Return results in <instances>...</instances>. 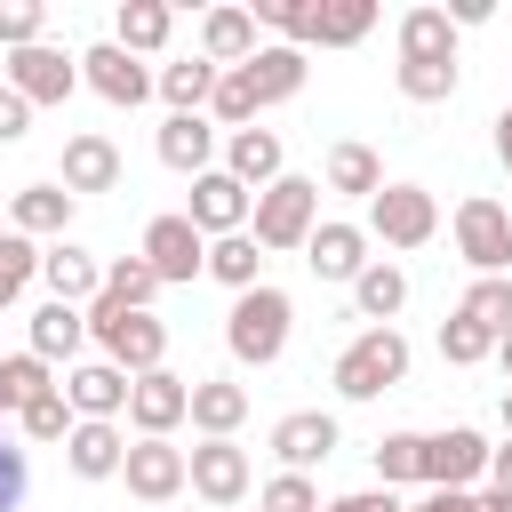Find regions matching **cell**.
Instances as JSON below:
<instances>
[{"mask_svg":"<svg viewBox=\"0 0 512 512\" xmlns=\"http://www.w3.org/2000/svg\"><path fill=\"white\" fill-rule=\"evenodd\" d=\"M288 320H296V304H288V288H248V296H232V312H224V352L240 360V368H272L280 352H288Z\"/></svg>","mask_w":512,"mask_h":512,"instance_id":"obj_1","label":"cell"},{"mask_svg":"<svg viewBox=\"0 0 512 512\" xmlns=\"http://www.w3.org/2000/svg\"><path fill=\"white\" fill-rule=\"evenodd\" d=\"M88 336H96V352H104L112 368H128V376L168 368V320H160V312H128V304L96 296V304H88Z\"/></svg>","mask_w":512,"mask_h":512,"instance_id":"obj_2","label":"cell"},{"mask_svg":"<svg viewBox=\"0 0 512 512\" xmlns=\"http://www.w3.org/2000/svg\"><path fill=\"white\" fill-rule=\"evenodd\" d=\"M408 336L400 328H360L344 352H336V368H328V384L344 392V400H384L392 384H408Z\"/></svg>","mask_w":512,"mask_h":512,"instance_id":"obj_3","label":"cell"},{"mask_svg":"<svg viewBox=\"0 0 512 512\" xmlns=\"http://www.w3.org/2000/svg\"><path fill=\"white\" fill-rule=\"evenodd\" d=\"M256 248H304L320 232V176H280L256 192V216H248Z\"/></svg>","mask_w":512,"mask_h":512,"instance_id":"obj_4","label":"cell"},{"mask_svg":"<svg viewBox=\"0 0 512 512\" xmlns=\"http://www.w3.org/2000/svg\"><path fill=\"white\" fill-rule=\"evenodd\" d=\"M448 232H456V256H464L480 280H504V272H512V216H504V200H488V192L456 200Z\"/></svg>","mask_w":512,"mask_h":512,"instance_id":"obj_5","label":"cell"},{"mask_svg":"<svg viewBox=\"0 0 512 512\" xmlns=\"http://www.w3.org/2000/svg\"><path fill=\"white\" fill-rule=\"evenodd\" d=\"M440 232V200L424 192V184H384L376 200H368V240H384V248H424Z\"/></svg>","mask_w":512,"mask_h":512,"instance_id":"obj_6","label":"cell"},{"mask_svg":"<svg viewBox=\"0 0 512 512\" xmlns=\"http://www.w3.org/2000/svg\"><path fill=\"white\" fill-rule=\"evenodd\" d=\"M152 272H160V288H176V280H200L208 272V232L176 208V216H152L144 224V248H136Z\"/></svg>","mask_w":512,"mask_h":512,"instance_id":"obj_7","label":"cell"},{"mask_svg":"<svg viewBox=\"0 0 512 512\" xmlns=\"http://www.w3.org/2000/svg\"><path fill=\"white\" fill-rule=\"evenodd\" d=\"M128 424H136V440H168L176 424H192V376H176V368L136 376V392H128Z\"/></svg>","mask_w":512,"mask_h":512,"instance_id":"obj_8","label":"cell"},{"mask_svg":"<svg viewBox=\"0 0 512 512\" xmlns=\"http://www.w3.org/2000/svg\"><path fill=\"white\" fill-rule=\"evenodd\" d=\"M184 456H192V496H208L216 512H240V504H248L256 472H248V448H240V440H200V448H184Z\"/></svg>","mask_w":512,"mask_h":512,"instance_id":"obj_9","label":"cell"},{"mask_svg":"<svg viewBox=\"0 0 512 512\" xmlns=\"http://www.w3.org/2000/svg\"><path fill=\"white\" fill-rule=\"evenodd\" d=\"M80 80H88L104 104H144V96L160 88V72H152L144 56H128L120 40H96V48H80Z\"/></svg>","mask_w":512,"mask_h":512,"instance_id":"obj_10","label":"cell"},{"mask_svg":"<svg viewBox=\"0 0 512 512\" xmlns=\"http://www.w3.org/2000/svg\"><path fill=\"white\" fill-rule=\"evenodd\" d=\"M184 216H192L208 240H232V232H248V216H256V192H248L240 176L208 168V176H192V200H184Z\"/></svg>","mask_w":512,"mask_h":512,"instance_id":"obj_11","label":"cell"},{"mask_svg":"<svg viewBox=\"0 0 512 512\" xmlns=\"http://www.w3.org/2000/svg\"><path fill=\"white\" fill-rule=\"evenodd\" d=\"M120 480H128V496H144V504H168V496H184V488H192V456H184L176 440H128V464H120Z\"/></svg>","mask_w":512,"mask_h":512,"instance_id":"obj_12","label":"cell"},{"mask_svg":"<svg viewBox=\"0 0 512 512\" xmlns=\"http://www.w3.org/2000/svg\"><path fill=\"white\" fill-rule=\"evenodd\" d=\"M0 80L24 96V104H64L72 88H80V56H64V48H16L8 64H0Z\"/></svg>","mask_w":512,"mask_h":512,"instance_id":"obj_13","label":"cell"},{"mask_svg":"<svg viewBox=\"0 0 512 512\" xmlns=\"http://www.w3.org/2000/svg\"><path fill=\"white\" fill-rule=\"evenodd\" d=\"M128 392H136V376L112 368V360H80V368L64 376V400H72V416H88V424H120V416H128Z\"/></svg>","mask_w":512,"mask_h":512,"instance_id":"obj_14","label":"cell"},{"mask_svg":"<svg viewBox=\"0 0 512 512\" xmlns=\"http://www.w3.org/2000/svg\"><path fill=\"white\" fill-rule=\"evenodd\" d=\"M336 416L328 408H288L280 424H272V456H280V472H312V464H328L336 456Z\"/></svg>","mask_w":512,"mask_h":512,"instance_id":"obj_15","label":"cell"},{"mask_svg":"<svg viewBox=\"0 0 512 512\" xmlns=\"http://www.w3.org/2000/svg\"><path fill=\"white\" fill-rule=\"evenodd\" d=\"M488 472V440L472 424H448V432H424V488H472Z\"/></svg>","mask_w":512,"mask_h":512,"instance_id":"obj_16","label":"cell"},{"mask_svg":"<svg viewBox=\"0 0 512 512\" xmlns=\"http://www.w3.org/2000/svg\"><path fill=\"white\" fill-rule=\"evenodd\" d=\"M56 184L80 200V192H120V144L104 136V128H80V136H64V168H56Z\"/></svg>","mask_w":512,"mask_h":512,"instance_id":"obj_17","label":"cell"},{"mask_svg":"<svg viewBox=\"0 0 512 512\" xmlns=\"http://www.w3.org/2000/svg\"><path fill=\"white\" fill-rule=\"evenodd\" d=\"M304 264H312L320 280H344V288H352V280H360V272L376 264V256H368V224H344V216H320V232L304 240Z\"/></svg>","mask_w":512,"mask_h":512,"instance_id":"obj_18","label":"cell"},{"mask_svg":"<svg viewBox=\"0 0 512 512\" xmlns=\"http://www.w3.org/2000/svg\"><path fill=\"white\" fill-rule=\"evenodd\" d=\"M152 152H160V168H176V176H208V168H216V128H208L200 112H168L160 136H152Z\"/></svg>","mask_w":512,"mask_h":512,"instance_id":"obj_19","label":"cell"},{"mask_svg":"<svg viewBox=\"0 0 512 512\" xmlns=\"http://www.w3.org/2000/svg\"><path fill=\"white\" fill-rule=\"evenodd\" d=\"M224 176H240L248 192L280 184L288 176V152H280V128H232L224 136Z\"/></svg>","mask_w":512,"mask_h":512,"instance_id":"obj_20","label":"cell"},{"mask_svg":"<svg viewBox=\"0 0 512 512\" xmlns=\"http://www.w3.org/2000/svg\"><path fill=\"white\" fill-rule=\"evenodd\" d=\"M40 280H48V296H56V304H80V312L104 296V264H96L80 240H56V248L40 256Z\"/></svg>","mask_w":512,"mask_h":512,"instance_id":"obj_21","label":"cell"},{"mask_svg":"<svg viewBox=\"0 0 512 512\" xmlns=\"http://www.w3.org/2000/svg\"><path fill=\"white\" fill-rule=\"evenodd\" d=\"M256 48H264V40H256V8H208V16H200V56H208L216 72H240Z\"/></svg>","mask_w":512,"mask_h":512,"instance_id":"obj_22","label":"cell"},{"mask_svg":"<svg viewBox=\"0 0 512 512\" xmlns=\"http://www.w3.org/2000/svg\"><path fill=\"white\" fill-rule=\"evenodd\" d=\"M64 224H72V192H64V184H24V192H8V232L56 248Z\"/></svg>","mask_w":512,"mask_h":512,"instance_id":"obj_23","label":"cell"},{"mask_svg":"<svg viewBox=\"0 0 512 512\" xmlns=\"http://www.w3.org/2000/svg\"><path fill=\"white\" fill-rule=\"evenodd\" d=\"M248 424V384L232 376H192V432L200 440H232Z\"/></svg>","mask_w":512,"mask_h":512,"instance_id":"obj_24","label":"cell"},{"mask_svg":"<svg viewBox=\"0 0 512 512\" xmlns=\"http://www.w3.org/2000/svg\"><path fill=\"white\" fill-rule=\"evenodd\" d=\"M320 192H344V200H376V192H384V160H376L360 136H344V144H328V160H320Z\"/></svg>","mask_w":512,"mask_h":512,"instance_id":"obj_25","label":"cell"},{"mask_svg":"<svg viewBox=\"0 0 512 512\" xmlns=\"http://www.w3.org/2000/svg\"><path fill=\"white\" fill-rule=\"evenodd\" d=\"M64 464L80 472V480H120V464H128V432L120 424H72V440H64Z\"/></svg>","mask_w":512,"mask_h":512,"instance_id":"obj_26","label":"cell"},{"mask_svg":"<svg viewBox=\"0 0 512 512\" xmlns=\"http://www.w3.org/2000/svg\"><path fill=\"white\" fill-rule=\"evenodd\" d=\"M240 72H248L256 104H288V96L304 88V72H312V64H304V48H288V40H264V48L240 64Z\"/></svg>","mask_w":512,"mask_h":512,"instance_id":"obj_27","label":"cell"},{"mask_svg":"<svg viewBox=\"0 0 512 512\" xmlns=\"http://www.w3.org/2000/svg\"><path fill=\"white\" fill-rule=\"evenodd\" d=\"M400 304H408V272H400L392 256H376V264L352 280V312H360L368 328H392V320H400Z\"/></svg>","mask_w":512,"mask_h":512,"instance_id":"obj_28","label":"cell"},{"mask_svg":"<svg viewBox=\"0 0 512 512\" xmlns=\"http://www.w3.org/2000/svg\"><path fill=\"white\" fill-rule=\"evenodd\" d=\"M400 64H456V24H448V8H408V16H400Z\"/></svg>","mask_w":512,"mask_h":512,"instance_id":"obj_29","label":"cell"},{"mask_svg":"<svg viewBox=\"0 0 512 512\" xmlns=\"http://www.w3.org/2000/svg\"><path fill=\"white\" fill-rule=\"evenodd\" d=\"M80 344H88V312H80V304H56V296H48V304L32 312V344H24V352H40V360L56 368V360H72Z\"/></svg>","mask_w":512,"mask_h":512,"instance_id":"obj_30","label":"cell"},{"mask_svg":"<svg viewBox=\"0 0 512 512\" xmlns=\"http://www.w3.org/2000/svg\"><path fill=\"white\" fill-rule=\"evenodd\" d=\"M168 32H176L168 0H120V16H112V40H120L128 56H160V48H168Z\"/></svg>","mask_w":512,"mask_h":512,"instance_id":"obj_31","label":"cell"},{"mask_svg":"<svg viewBox=\"0 0 512 512\" xmlns=\"http://www.w3.org/2000/svg\"><path fill=\"white\" fill-rule=\"evenodd\" d=\"M208 280H224L232 296H248V288H264V248H256V232H232V240H208Z\"/></svg>","mask_w":512,"mask_h":512,"instance_id":"obj_32","label":"cell"},{"mask_svg":"<svg viewBox=\"0 0 512 512\" xmlns=\"http://www.w3.org/2000/svg\"><path fill=\"white\" fill-rule=\"evenodd\" d=\"M216 64L208 56H184V64H160V96H168V112H208L216 104Z\"/></svg>","mask_w":512,"mask_h":512,"instance_id":"obj_33","label":"cell"},{"mask_svg":"<svg viewBox=\"0 0 512 512\" xmlns=\"http://www.w3.org/2000/svg\"><path fill=\"white\" fill-rule=\"evenodd\" d=\"M40 392H56L48 360H40V352H0V416H24Z\"/></svg>","mask_w":512,"mask_h":512,"instance_id":"obj_34","label":"cell"},{"mask_svg":"<svg viewBox=\"0 0 512 512\" xmlns=\"http://www.w3.org/2000/svg\"><path fill=\"white\" fill-rule=\"evenodd\" d=\"M376 32V0H320V48H352V40H368Z\"/></svg>","mask_w":512,"mask_h":512,"instance_id":"obj_35","label":"cell"},{"mask_svg":"<svg viewBox=\"0 0 512 512\" xmlns=\"http://www.w3.org/2000/svg\"><path fill=\"white\" fill-rule=\"evenodd\" d=\"M104 296H112V304H128V312H152L160 272H152L144 256H112V264H104Z\"/></svg>","mask_w":512,"mask_h":512,"instance_id":"obj_36","label":"cell"},{"mask_svg":"<svg viewBox=\"0 0 512 512\" xmlns=\"http://www.w3.org/2000/svg\"><path fill=\"white\" fill-rule=\"evenodd\" d=\"M456 312H464V320H480V328L504 344V336H512V272H504V280H472Z\"/></svg>","mask_w":512,"mask_h":512,"instance_id":"obj_37","label":"cell"},{"mask_svg":"<svg viewBox=\"0 0 512 512\" xmlns=\"http://www.w3.org/2000/svg\"><path fill=\"white\" fill-rule=\"evenodd\" d=\"M40 256H48L40 240H24V232H0V312H8V304H16L32 280H40Z\"/></svg>","mask_w":512,"mask_h":512,"instance_id":"obj_38","label":"cell"},{"mask_svg":"<svg viewBox=\"0 0 512 512\" xmlns=\"http://www.w3.org/2000/svg\"><path fill=\"white\" fill-rule=\"evenodd\" d=\"M392 80H400L408 104H448V96L464 88V64H400Z\"/></svg>","mask_w":512,"mask_h":512,"instance_id":"obj_39","label":"cell"},{"mask_svg":"<svg viewBox=\"0 0 512 512\" xmlns=\"http://www.w3.org/2000/svg\"><path fill=\"white\" fill-rule=\"evenodd\" d=\"M488 352H496V336H488L480 320H464V312L440 320V360H448V368H480Z\"/></svg>","mask_w":512,"mask_h":512,"instance_id":"obj_40","label":"cell"},{"mask_svg":"<svg viewBox=\"0 0 512 512\" xmlns=\"http://www.w3.org/2000/svg\"><path fill=\"white\" fill-rule=\"evenodd\" d=\"M16 424H24V440L56 448V440H72V424H80V416H72V400H64V384H56V392H40V400H32Z\"/></svg>","mask_w":512,"mask_h":512,"instance_id":"obj_41","label":"cell"},{"mask_svg":"<svg viewBox=\"0 0 512 512\" xmlns=\"http://www.w3.org/2000/svg\"><path fill=\"white\" fill-rule=\"evenodd\" d=\"M376 480H384V488L424 480V432H384V440H376Z\"/></svg>","mask_w":512,"mask_h":512,"instance_id":"obj_42","label":"cell"},{"mask_svg":"<svg viewBox=\"0 0 512 512\" xmlns=\"http://www.w3.org/2000/svg\"><path fill=\"white\" fill-rule=\"evenodd\" d=\"M256 24H272L288 48H304L320 32V0H256Z\"/></svg>","mask_w":512,"mask_h":512,"instance_id":"obj_43","label":"cell"},{"mask_svg":"<svg viewBox=\"0 0 512 512\" xmlns=\"http://www.w3.org/2000/svg\"><path fill=\"white\" fill-rule=\"evenodd\" d=\"M40 32H48V0H0V48L8 56L40 48Z\"/></svg>","mask_w":512,"mask_h":512,"instance_id":"obj_44","label":"cell"},{"mask_svg":"<svg viewBox=\"0 0 512 512\" xmlns=\"http://www.w3.org/2000/svg\"><path fill=\"white\" fill-rule=\"evenodd\" d=\"M256 512H320V488H312V472H272V480L256 488Z\"/></svg>","mask_w":512,"mask_h":512,"instance_id":"obj_45","label":"cell"},{"mask_svg":"<svg viewBox=\"0 0 512 512\" xmlns=\"http://www.w3.org/2000/svg\"><path fill=\"white\" fill-rule=\"evenodd\" d=\"M208 112H216V120H224V136H232V128H256V112H264V104H256V88H248V72H224Z\"/></svg>","mask_w":512,"mask_h":512,"instance_id":"obj_46","label":"cell"},{"mask_svg":"<svg viewBox=\"0 0 512 512\" xmlns=\"http://www.w3.org/2000/svg\"><path fill=\"white\" fill-rule=\"evenodd\" d=\"M24 488H32V464H24V448L0 432V512H16V504H24Z\"/></svg>","mask_w":512,"mask_h":512,"instance_id":"obj_47","label":"cell"},{"mask_svg":"<svg viewBox=\"0 0 512 512\" xmlns=\"http://www.w3.org/2000/svg\"><path fill=\"white\" fill-rule=\"evenodd\" d=\"M24 128H32V104L0 80V144H24Z\"/></svg>","mask_w":512,"mask_h":512,"instance_id":"obj_48","label":"cell"},{"mask_svg":"<svg viewBox=\"0 0 512 512\" xmlns=\"http://www.w3.org/2000/svg\"><path fill=\"white\" fill-rule=\"evenodd\" d=\"M408 512H480V496H472V488H424Z\"/></svg>","mask_w":512,"mask_h":512,"instance_id":"obj_49","label":"cell"},{"mask_svg":"<svg viewBox=\"0 0 512 512\" xmlns=\"http://www.w3.org/2000/svg\"><path fill=\"white\" fill-rule=\"evenodd\" d=\"M320 512H408L392 488H360V496H336V504H320Z\"/></svg>","mask_w":512,"mask_h":512,"instance_id":"obj_50","label":"cell"},{"mask_svg":"<svg viewBox=\"0 0 512 512\" xmlns=\"http://www.w3.org/2000/svg\"><path fill=\"white\" fill-rule=\"evenodd\" d=\"M488 16H496V0H448V24H456V32H464V24H488Z\"/></svg>","mask_w":512,"mask_h":512,"instance_id":"obj_51","label":"cell"},{"mask_svg":"<svg viewBox=\"0 0 512 512\" xmlns=\"http://www.w3.org/2000/svg\"><path fill=\"white\" fill-rule=\"evenodd\" d=\"M488 480H496V496H512V448H488Z\"/></svg>","mask_w":512,"mask_h":512,"instance_id":"obj_52","label":"cell"},{"mask_svg":"<svg viewBox=\"0 0 512 512\" xmlns=\"http://www.w3.org/2000/svg\"><path fill=\"white\" fill-rule=\"evenodd\" d=\"M496 160H504V168H512V104H504V112H496Z\"/></svg>","mask_w":512,"mask_h":512,"instance_id":"obj_53","label":"cell"},{"mask_svg":"<svg viewBox=\"0 0 512 512\" xmlns=\"http://www.w3.org/2000/svg\"><path fill=\"white\" fill-rule=\"evenodd\" d=\"M480 512H512V496H496V488H488V496H480Z\"/></svg>","mask_w":512,"mask_h":512,"instance_id":"obj_54","label":"cell"},{"mask_svg":"<svg viewBox=\"0 0 512 512\" xmlns=\"http://www.w3.org/2000/svg\"><path fill=\"white\" fill-rule=\"evenodd\" d=\"M496 360H504V376H512V336H504V344H496Z\"/></svg>","mask_w":512,"mask_h":512,"instance_id":"obj_55","label":"cell"},{"mask_svg":"<svg viewBox=\"0 0 512 512\" xmlns=\"http://www.w3.org/2000/svg\"><path fill=\"white\" fill-rule=\"evenodd\" d=\"M504 432H512V392H504Z\"/></svg>","mask_w":512,"mask_h":512,"instance_id":"obj_56","label":"cell"},{"mask_svg":"<svg viewBox=\"0 0 512 512\" xmlns=\"http://www.w3.org/2000/svg\"><path fill=\"white\" fill-rule=\"evenodd\" d=\"M0 232H8V192H0Z\"/></svg>","mask_w":512,"mask_h":512,"instance_id":"obj_57","label":"cell"}]
</instances>
